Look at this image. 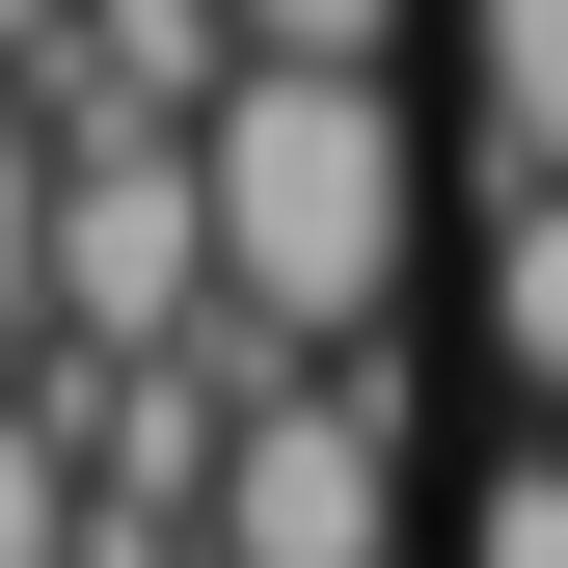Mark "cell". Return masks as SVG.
Returning a JSON list of instances; mask_svg holds the SVG:
<instances>
[{
	"label": "cell",
	"instance_id": "6da1fadb",
	"mask_svg": "<svg viewBox=\"0 0 568 568\" xmlns=\"http://www.w3.org/2000/svg\"><path fill=\"white\" fill-rule=\"evenodd\" d=\"M190 190H217V325L271 352V379H352L379 298H406V217H434L406 82H217Z\"/></svg>",
	"mask_w": 568,
	"mask_h": 568
},
{
	"label": "cell",
	"instance_id": "7a4b0ae2",
	"mask_svg": "<svg viewBox=\"0 0 568 568\" xmlns=\"http://www.w3.org/2000/svg\"><path fill=\"white\" fill-rule=\"evenodd\" d=\"M379 541H406V406H379V352H352V379H244L190 568H379Z\"/></svg>",
	"mask_w": 568,
	"mask_h": 568
},
{
	"label": "cell",
	"instance_id": "3957f363",
	"mask_svg": "<svg viewBox=\"0 0 568 568\" xmlns=\"http://www.w3.org/2000/svg\"><path fill=\"white\" fill-rule=\"evenodd\" d=\"M54 352H217V190L190 135H54Z\"/></svg>",
	"mask_w": 568,
	"mask_h": 568
},
{
	"label": "cell",
	"instance_id": "277c9868",
	"mask_svg": "<svg viewBox=\"0 0 568 568\" xmlns=\"http://www.w3.org/2000/svg\"><path fill=\"white\" fill-rule=\"evenodd\" d=\"M460 82H487V163L568 190V0H460Z\"/></svg>",
	"mask_w": 568,
	"mask_h": 568
},
{
	"label": "cell",
	"instance_id": "5b68a950",
	"mask_svg": "<svg viewBox=\"0 0 568 568\" xmlns=\"http://www.w3.org/2000/svg\"><path fill=\"white\" fill-rule=\"evenodd\" d=\"M487 352H515V406H568V190L487 217Z\"/></svg>",
	"mask_w": 568,
	"mask_h": 568
},
{
	"label": "cell",
	"instance_id": "8992f818",
	"mask_svg": "<svg viewBox=\"0 0 568 568\" xmlns=\"http://www.w3.org/2000/svg\"><path fill=\"white\" fill-rule=\"evenodd\" d=\"M54 352V109L0 82V379Z\"/></svg>",
	"mask_w": 568,
	"mask_h": 568
},
{
	"label": "cell",
	"instance_id": "52a82bcc",
	"mask_svg": "<svg viewBox=\"0 0 568 568\" xmlns=\"http://www.w3.org/2000/svg\"><path fill=\"white\" fill-rule=\"evenodd\" d=\"M0 568H82V434H54V352L0 379Z\"/></svg>",
	"mask_w": 568,
	"mask_h": 568
},
{
	"label": "cell",
	"instance_id": "ba28073f",
	"mask_svg": "<svg viewBox=\"0 0 568 568\" xmlns=\"http://www.w3.org/2000/svg\"><path fill=\"white\" fill-rule=\"evenodd\" d=\"M217 28H244V82H379L406 0H217Z\"/></svg>",
	"mask_w": 568,
	"mask_h": 568
},
{
	"label": "cell",
	"instance_id": "9c48e42d",
	"mask_svg": "<svg viewBox=\"0 0 568 568\" xmlns=\"http://www.w3.org/2000/svg\"><path fill=\"white\" fill-rule=\"evenodd\" d=\"M460 568H568V434H541V460H487V487H460Z\"/></svg>",
	"mask_w": 568,
	"mask_h": 568
},
{
	"label": "cell",
	"instance_id": "30bf717a",
	"mask_svg": "<svg viewBox=\"0 0 568 568\" xmlns=\"http://www.w3.org/2000/svg\"><path fill=\"white\" fill-rule=\"evenodd\" d=\"M54 28H82V0H0V82H54Z\"/></svg>",
	"mask_w": 568,
	"mask_h": 568
}]
</instances>
